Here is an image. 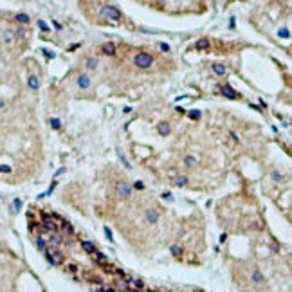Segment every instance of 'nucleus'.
<instances>
[{
    "instance_id": "nucleus-22",
    "label": "nucleus",
    "mask_w": 292,
    "mask_h": 292,
    "mask_svg": "<svg viewBox=\"0 0 292 292\" xmlns=\"http://www.w3.org/2000/svg\"><path fill=\"white\" fill-rule=\"evenodd\" d=\"M171 253H173L175 256H178V254H181V247H177V245H173V247H171Z\"/></svg>"
},
{
    "instance_id": "nucleus-1",
    "label": "nucleus",
    "mask_w": 292,
    "mask_h": 292,
    "mask_svg": "<svg viewBox=\"0 0 292 292\" xmlns=\"http://www.w3.org/2000/svg\"><path fill=\"white\" fill-rule=\"evenodd\" d=\"M133 61H135V65L141 67V69H148V67H151V63H153V58L148 52H139Z\"/></svg>"
},
{
    "instance_id": "nucleus-19",
    "label": "nucleus",
    "mask_w": 292,
    "mask_h": 292,
    "mask_svg": "<svg viewBox=\"0 0 292 292\" xmlns=\"http://www.w3.org/2000/svg\"><path fill=\"white\" fill-rule=\"evenodd\" d=\"M29 87H31V88H38V79H36L34 76L29 78Z\"/></svg>"
},
{
    "instance_id": "nucleus-14",
    "label": "nucleus",
    "mask_w": 292,
    "mask_h": 292,
    "mask_svg": "<svg viewBox=\"0 0 292 292\" xmlns=\"http://www.w3.org/2000/svg\"><path fill=\"white\" fill-rule=\"evenodd\" d=\"M184 164H186L188 168H193V166H197V159H195V157H186V159H184Z\"/></svg>"
},
{
    "instance_id": "nucleus-17",
    "label": "nucleus",
    "mask_w": 292,
    "mask_h": 292,
    "mask_svg": "<svg viewBox=\"0 0 292 292\" xmlns=\"http://www.w3.org/2000/svg\"><path fill=\"white\" fill-rule=\"evenodd\" d=\"M224 94H226L227 98H233V99L236 98V92H234V90H231L229 87H224Z\"/></svg>"
},
{
    "instance_id": "nucleus-12",
    "label": "nucleus",
    "mask_w": 292,
    "mask_h": 292,
    "mask_svg": "<svg viewBox=\"0 0 292 292\" xmlns=\"http://www.w3.org/2000/svg\"><path fill=\"white\" fill-rule=\"evenodd\" d=\"M4 40H6V43H13L15 33H13V31H6V33H4Z\"/></svg>"
},
{
    "instance_id": "nucleus-5",
    "label": "nucleus",
    "mask_w": 292,
    "mask_h": 292,
    "mask_svg": "<svg viewBox=\"0 0 292 292\" xmlns=\"http://www.w3.org/2000/svg\"><path fill=\"white\" fill-rule=\"evenodd\" d=\"M146 220H148V224H155L157 220H159V211L153 209V208L146 209Z\"/></svg>"
},
{
    "instance_id": "nucleus-25",
    "label": "nucleus",
    "mask_w": 292,
    "mask_h": 292,
    "mask_svg": "<svg viewBox=\"0 0 292 292\" xmlns=\"http://www.w3.org/2000/svg\"><path fill=\"white\" fill-rule=\"evenodd\" d=\"M0 171H2V173H7V171H11V168H7V166H2V168H0Z\"/></svg>"
},
{
    "instance_id": "nucleus-24",
    "label": "nucleus",
    "mask_w": 292,
    "mask_h": 292,
    "mask_svg": "<svg viewBox=\"0 0 292 292\" xmlns=\"http://www.w3.org/2000/svg\"><path fill=\"white\" fill-rule=\"evenodd\" d=\"M159 47H161V51H162V52H168V51H170V47L166 45V43H161Z\"/></svg>"
},
{
    "instance_id": "nucleus-9",
    "label": "nucleus",
    "mask_w": 292,
    "mask_h": 292,
    "mask_svg": "<svg viewBox=\"0 0 292 292\" xmlns=\"http://www.w3.org/2000/svg\"><path fill=\"white\" fill-rule=\"evenodd\" d=\"M103 52L105 54H114L116 52V45H114V43H105V45H103Z\"/></svg>"
},
{
    "instance_id": "nucleus-18",
    "label": "nucleus",
    "mask_w": 292,
    "mask_h": 292,
    "mask_svg": "<svg viewBox=\"0 0 292 292\" xmlns=\"http://www.w3.org/2000/svg\"><path fill=\"white\" fill-rule=\"evenodd\" d=\"M16 20L20 22V24H27V22H29V16H27V15H22V13H20V15H16Z\"/></svg>"
},
{
    "instance_id": "nucleus-27",
    "label": "nucleus",
    "mask_w": 292,
    "mask_h": 292,
    "mask_svg": "<svg viewBox=\"0 0 292 292\" xmlns=\"http://www.w3.org/2000/svg\"><path fill=\"white\" fill-rule=\"evenodd\" d=\"M2 106H4V101H2V99H0V108H2Z\"/></svg>"
},
{
    "instance_id": "nucleus-6",
    "label": "nucleus",
    "mask_w": 292,
    "mask_h": 292,
    "mask_svg": "<svg viewBox=\"0 0 292 292\" xmlns=\"http://www.w3.org/2000/svg\"><path fill=\"white\" fill-rule=\"evenodd\" d=\"M157 130H159L161 135H168V133H170V125L168 123H159V125H157Z\"/></svg>"
},
{
    "instance_id": "nucleus-20",
    "label": "nucleus",
    "mask_w": 292,
    "mask_h": 292,
    "mask_svg": "<svg viewBox=\"0 0 292 292\" xmlns=\"http://www.w3.org/2000/svg\"><path fill=\"white\" fill-rule=\"evenodd\" d=\"M186 182H188V178L186 177H177V186H186Z\"/></svg>"
},
{
    "instance_id": "nucleus-8",
    "label": "nucleus",
    "mask_w": 292,
    "mask_h": 292,
    "mask_svg": "<svg viewBox=\"0 0 292 292\" xmlns=\"http://www.w3.org/2000/svg\"><path fill=\"white\" fill-rule=\"evenodd\" d=\"M43 224H45V227H47V229H54V227H56L54 220H52L49 215H45V216H43Z\"/></svg>"
},
{
    "instance_id": "nucleus-3",
    "label": "nucleus",
    "mask_w": 292,
    "mask_h": 292,
    "mask_svg": "<svg viewBox=\"0 0 292 292\" xmlns=\"http://www.w3.org/2000/svg\"><path fill=\"white\" fill-rule=\"evenodd\" d=\"M116 191H117V195L119 197H130L132 195V188L126 184V182H117V186H116Z\"/></svg>"
},
{
    "instance_id": "nucleus-26",
    "label": "nucleus",
    "mask_w": 292,
    "mask_h": 292,
    "mask_svg": "<svg viewBox=\"0 0 292 292\" xmlns=\"http://www.w3.org/2000/svg\"><path fill=\"white\" fill-rule=\"evenodd\" d=\"M52 126L58 128V126H60V121H58V119H52Z\"/></svg>"
},
{
    "instance_id": "nucleus-13",
    "label": "nucleus",
    "mask_w": 292,
    "mask_h": 292,
    "mask_svg": "<svg viewBox=\"0 0 292 292\" xmlns=\"http://www.w3.org/2000/svg\"><path fill=\"white\" fill-rule=\"evenodd\" d=\"M213 71L216 72V74H226V67H224V65H220V63H216V65H213Z\"/></svg>"
},
{
    "instance_id": "nucleus-7",
    "label": "nucleus",
    "mask_w": 292,
    "mask_h": 292,
    "mask_svg": "<svg viewBox=\"0 0 292 292\" xmlns=\"http://www.w3.org/2000/svg\"><path fill=\"white\" fill-rule=\"evenodd\" d=\"M81 247H83V249L87 251V253H92V254H96L98 251H96V247L90 243V242H81Z\"/></svg>"
},
{
    "instance_id": "nucleus-15",
    "label": "nucleus",
    "mask_w": 292,
    "mask_h": 292,
    "mask_svg": "<svg viewBox=\"0 0 292 292\" xmlns=\"http://www.w3.org/2000/svg\"><path fill=\"white\" fill-rule=\"evenodd\" d=\"M195 47H197V49H208V47H209V42H208V40H198Z\"/></svg>"
},
{
    "instance_id": "nucleus-21",
    "label": "nucleus",
    "mask_w": 292,
    "mask_h": 292,
    "mask_svg": "<svg viewBox=\"0 0 292 292\" xmlns=\"http://www.w3.org/2000/svg\"><path fill=\"white\" fill-rule=\"evenodd\" d=\"M16 34H18V36H20V38H24V36H25V34H27V31H25V29H24V27H20V29H18V31H16Z\"/></svg>"
},
{
    "instance_id": "nucleus-16",
    "label": "nucleus",
    "mask_w": 292,
    "mask_h": 292,
    "mask_svg": "<svg viewBox=\"0 0 292 292\" xmlns=\"http://www.w3.org/2000/svg\"><path fill=\"white\" fill-rule=\"evenodd\" d=\"M87 67H88V69H96V67H98V60L96 58H88L87 60Z\"/></svg>"
},
{
    "instance_id": "nucleus-2",
    "label": "nucleus",
    "mask_w": 292,
    "mask_h": 292,
    "mask_svg": "<svg viewBox=\"0 0 292 292\" xmlns=\"http://www.w3.org/2000/svg\"><path fill=\"white\" fill-rule=\"evenodd\" d=\"M103 15H105L106 18H112V20H119V18H121L119 9H117V7H114V6H108V7H105V9H103Z\"/></svg>"
},
{
    "instance_id": "nucleus-11",
    "label": "nucleus",
    "mask_w": 292,
    "mask_h": 292,
    "mask_svg": "<svg viewBox=\"0 0 292 292\" xmlns=\"http://www.w3.org/2000/svg\"><path fill=\"white\" fill-rule=\"evenodd\" d=\"M253 280L254 281H258V283H261V281H265V278H263V274L258 271V269H254V272H253Z\"/></svg>"
},
{
    "instance_id": "nucleus-4",
    "label": "nucleus",
    "mask_w": 292,
    "mask_h": 292,
    "mask_svg": "<svg viewBox=\"0 0 292 292\" xmlns=\"http://www.w3.org/2000/svg\"><path fill=\"white\" fill-rule=\"evenodd\" d=\"M49 260L54 263V265H60V263H63V254L60 253V251H49Z\"/></svg>"
},
{
    "instance_id": "nucleus-10",
    "label": "nucleus",
    "mask_w": 292,
    "mask_h": 292,
    "mask_svg": "<svg viewBox=\"0 0 292 292\" xmlns=\"http://www.w3.org/2000/svg\"><path fill=\"white\" fill-rule=\"evenodd\" d=\"M78 83H79V87H81V88H88V87H90V81H88V78H87V76H79Z\"/></svg>"
},
{
    "instance_id": "nucleus-23",
    "label": "nucleus",
    "mask_w": 292,
    "mask_h": 292,
    "mask_svg": "<svg viewBox=\"0 0 292 292\" xmlns=\"http://www.w3.org/2000/svg\"><path fill=\"white\" fill-rule=\"evenodd\" d=\"M189 116H191L193 119H198V117H200V112H198V110H193V112H189Z\"/></svg>"
}]
</instances>
